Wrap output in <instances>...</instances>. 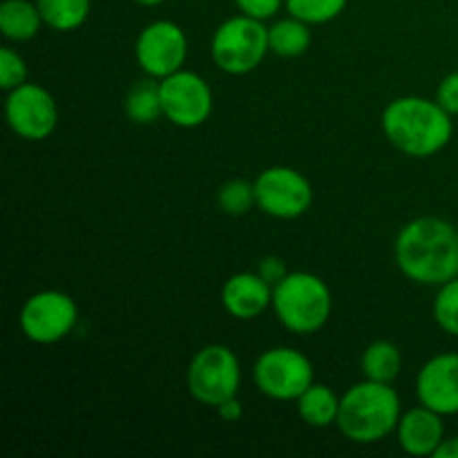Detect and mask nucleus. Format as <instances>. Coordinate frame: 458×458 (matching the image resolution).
Wrapping results in <instances>:
<instances>
[{
  "mask_svg": "<svg viewBox=\"0 0 458 458\" xmlns=\"http://www.w3.org/2000/svg\"><path fill=\"white\" fill-rule=\"evenodd\" d=\"M394 259L407 280L441 286L458 277V231L447 219L416 217L394 242Z\"/></svg>",
  "mask_w": 458,
  "mask_h": 458,
  "instance_id": "obj_1",
  "label": "nucleus"
},
{
  "mask_svg": "<svg viewBox=\"0 0 458 458\" xmlns=\"http://www.w3.org/2000/svg\"><path fill=\"white\" fill-rule=\"evenodd\" d=\"M383 132L398 152L414 159L438 155L454 134L452 114L425 97L394 98L383 112Z\"/></svg>",
  "mask_w": 458,
  "mask_h": 458,
  "instance_id": "obj_2",
  "label": "nucleus"
},
{
  "mask_svg": "<svg viewBox=\"0 0 458 458\" xmlns=\"http://www.w3.org/2000/svg\"><path fill=\"white\" fill-rule=\"evenodd\" d=\"M401 416L403 407L396 389L365 378L340 396L335 428L347 441L371 445L396 432Z\"/></svg>",
  "mask_w": 458,
  "mask_h": 458,
  "instance_id": "obj_3",
  "label": "nucleus"
},
{
  "mask_svg": "<svg viewBox=\"0 0 458 458\" xmlns=\"http://www.w3.org/2000/svg\"><path fill=\"white\" fill-rule=\"evenodd\" d=\"M273 311L284 329L298 335L318 334L329 322L334 298L320 276L309 271H289L273 286Z\"/></svg>",
  "mask_w": 458,
  "mask_h": 458,
  "instance_id": "obj_4",
  "label": "nucleus"
},
{
  "mask_svg": "<svg viewBox=\"0 0 458 458\" xmlns=\"http://www.w3.org/2000/svg\"><path fill=\"white\" fill-rule=\"evenodd\" d=\"M268 47V27L253 16H233L215 30L210 56L215 65L231 76L250 74L262 65Z\"/></svg>",
  "mask_w": 458,
  "mask_h": 458,
  "instance_id": "obj_5",
  "label": "nucleus"
},
{
  "mask_svg": "<svg viewBox=\"0 0 458 458\" xmlns=\"http://www.w3.org/2000/svg\"><path fill=\"white\" fill-rule=\"evenodd\" d=\"M186 385L191 396L206 407L222 405L237 396L242 385V365L226 344H206L188 365Z\"/></svg>",
  "mask_w": 458,
  "mask_h": 458,
  "instance_id": "obj_6",
  "label": "nucleus"
},
{
  "mask_svg": "<svg viewBox=\"0 0 458 458\" xmlns=\"http://www.w3.org/2000/svg\"><path fill=\"white\" fill-rule=\"evenodd\" d=\"M311 360L293 347H273L255 360V387L273 401H298L313 383Z\"/></svg>",
  "mask_w": 458,
  "mask_h": 458,
  "instance_id": "obj_7",
  "label": "nucleus"
},
{
  "mask_svg": "<svg viewBox=\"0 0 458 458\" xmlns=\"http://www.w3.org/2000/svg\"><path fill=\"white\" fill-rule=\"evenodd\" d=\"M255 204L276 219H298L311 208V182L289 165H271L255 177Z\"/></svg>",
  "mask_w": 458,
  "mask_h": 458,
  "instance_id": "obj_8",
  "label": "nucleus"
},
{
  "mask_svg": "<svg viewBox=\"0 0 458 458\" xmlns=\"http://www.w3.org/2000/svg\"><path fill=\"white\" fill-rule=\"evenodd\" d=\"M79 307L67 293L56 289L38 291L22 304L18 325L27 340L36 344H56L74 331Z\"/></svg>",
  "mask_w": 458,
  "mask_h": 458,
  "instance_id": "obj_9",
  "label": "nucleus"
},
{
  "mask_svg": "<svg viewBox=\"0 0 458 458\" xmlns=\"http://www.w3.org/2000/svg\"><path fill=\"white\" fill-rule=\"evenodd\" d=\"M164 116L179 128H199L213 114V89L197 72L179 70L159 81Z\"/></svg>",
  "mask_w": 458,
  "mask_h": 458,
  "instance_id": "obj_10",
  "label": "nucleus"
},
{
  "mask_svg": "<svg viewBox=\"0 0 458 458\" xmlns=\"http://www.w3.org/2000/svg\"><path fill=\"white\" fill-rule=\"evenodd\" d=\"M4 119L16 137L45 141L58 125V106L43 85L22 83L7 92Z\"/></svg>",
  "mask_w": 458,
  "mask_h": 458,
  "instance_id": "obj_11",
  "label": "nucleus"
},
{
  "mask_svg": "<svg viewBox=\"0 0 458 458\" xmlns=\"http://www.w3.org/2000/svg\"><path fill=\"white\" fill-rule=\"evenodd\" d=\"M188 56L186 31L173 21H155L143 27L134 43L137 65L152 79L161 81L183 70Z\"/></svg>",
  "mask_w": 458,
  "mask_h": 458,
  "instance_id": "obj_12",
  "label": "nucleus"
},
{
  "mask_svg": "<svg viewBox=\"0 0 458 458\" xmlns=\"http://www.w3.org/2000/svg\"><path fill=\"white\" fill-rule=\"evenodd\" d=\"M420 405L441 416L458 414V353H438L420 367L416 376Z\"/></svg>",
  "mask_w": 458,
  "mask_h": 458,
  "instance_id": "obj_13",
  "label": "nucleus"
},
{
  "mask_svg": "<svg viewBox=\"0 0 458 458\" xmlns=\"http://www.w3.org/2000/svg\"><path fill=\"white\" fill-rule=\"evenodd\" d=\"M222 304L235 320H255L273 304V286L259 273H235L224 282Z\"/></svg>",
  "mask_w": 458,
  "mask_h": 458,
  "instance_id": "obj_14",
  "label": "nucleus"
},
{
  "mask_svg": "<svg viewBox=\"0 0 458 458\" xmlns=\"http://www.w3.org/2000/svg\"><path fill=\"white\" fill-rule=\"evenodd\" d=\"M398 445L410 456H434L443 441H445V425L443 416L429 407L419 405L405 411L396 428Z\"/></svg>",
  "mask_w": 458,
  "mask_h": 458,
  "instance_id": "obj_15",
  "label": "nucleus"
},
{
  "mask_svg": "<svg viewBox=\"0 0 458 458\" xmlns=\"http://www.w3.org/2000/svg\"><path fill=\"white\" fill-rule=\"evenodd\" d=\"M38 4L31 0H3L0 3V31L12 43H27L43 27Z\"/></svg>",
  "mask_w": 458,
  "mask_h": 458,
  "instance_id": "obj_16",
  "label": "nucleus"
},
{
  "mask_svg": "<svg viewBox=\"0 0 458 458\" xmlns=\"http://www.w3.org/2000/svg\"><path fill=\"white\" fill-rule=\"evenodd\" d=\"M295 410L302 423L309 428L325 429L335 425L340 411V396L329 387V385L313 383L302 396L295 401Z\"/></svg>",
  "mask_w": 458,
  "mask_h": 458,
  "instance_id": "obj_17",
  "label": "nucleus"
},
{
  "mask_svg": "<svg viewBox=\"0 0 458 458\" xmlns=\"http://www.w3.org/2000/svg\"><path fill=\"white\" fill-rule=\"evenodd\" d=\"M311 25H307L300 18L291 16L280 18L273 25H268V47L280 58H298L311 45Z\"/></svg>",
  "mask_w": 458,
  "mask_h": 458,
  "instance_id": "obj_18",
  "label": "nucleus"
},
{
  "mask_svg": "<svg viewBox=\"0 0 458 458\" xmlns=\"http://www.w3.org/2000/svg\"><path fill=\"white\" fill-rule=\"evenodd\" d=\"M360 367L362 376H365L367 380L392 385L394 380L401 376L403 356L394 343H389V340H376V343H371L369 347L362 352Z\"/></svg>",
  "mask_w": 458,
  "mask_h": 458,
  "instance_id": "obj_19",
  "label": "nucleus"
},
{
  "mask_svg": "<svg viewBox=\"0 0 458 458\" xmlns=\"http://www.w3.org/2000/svg\"><path fill=\"white\" fill-rule=\"evenodd\" d=\"M125 114L132 123L150 125L155 123L159 116H164V107H161V89L159 81L148 76V79L137 81L132 88L125 94Z\"/></svg>",
  "mask_w": 458,
  "mask_h": 458,
  "instance_id": "obj_20",
  "label": "nucleus"
},
{
  "mask_svg": "<svg viewBox=\"0 0 458 458\" xmlns=\"http://www.w3.org/2000/svg\"><path fill=\"white\" fill-rule=\"evenodd\" d=\"M40 16L56 31H74L88 21L92 0H36Z\"/></svg>",
  "mask_w": 458,
  "mask_h": 458,
  "instance_id": "obj_21",
  "label": "nucleus"
},
{
  "mask_svg": "<svg viewBox=\"0 0 458 458\" xmlns=\"http://www.w3.org/2000/svg\"><path fill=\"white\" fill-rule=\"evenodd\" d=\"M284 7L307 25H325L344 12L347 0H284Z\"/></svg>",
  "mask_w": 458,
  "mask_h": 458,
  "instance_id": "obj_22",
  "label": "nucleus"
},
{
  "mask_svg": "<svg viewBox=\"0 0 458 458\" xmlns=\"http://www.w3.org/2000/svg\"><path fill=\"white\" fill-rule=\"evenodd\" d=\"M432 313L438 329L458 338V277L438 286V293L432 304Z\"/></svg>",
  "mask_w": 458,
  "mask_h": 458,
  "instance_id": "obj_23",
  "label": "nucleus"
},
{
  "mask_svg": "<svg viewBox=\"0 0 458 458\" xmlns=\"http://www.w3.org/2000/svg\"><path fill=\"white\" fill-rule=\"evenodd\" d=\"M217 204L224 213L233 215V217L249 213L253 206H258L255 204V186L246 179H231L219 188Z\"/></svg>",
  "mask_w": 458,
  "mask_h": 458,
  "instance_id": "obj_24",
  "label": "nucleus"
},
{
  "mask_svg": "<svg viewBox=\"0 0 458 458\" xmlns=\"http://www.w3.org/2000/svg\"><path fill=\"white\" fill-rule=\"evenodd\" d=\"M27 83V63L25 58L12 47L0 49V88L4 92Z\"/></svg>",
  "mask_w": 458,
  "mask_h": 458,
  "instance_id": "obj_25",
  "label": "nucleus"
},
{
  "mask_svg": "<svg viewBox=\"0 0 458 458\" xmlns=\"http://www.w3.org/2000/svg\"><path fill=\"white\" fill-rule=\"evenodd\" d=\"M235 4L246 16L268 21V18H276L277 12L284 7V0H235Z\"/></svg>",
  "mask_w": 458,
  "mask_h": 458,
  "instance_id": "obj_26",
  "label": "nucleus"
},
{
  "mask_svg": "<svg viewBox=\"0 0 458 458\" xmlns=\"http://www.w3.org/2000/svg\"><path fill=\"white\" fill-rule=\"evenodd\" d=\"M437 101L441 103L443 110L450 112L452 116H458V72H452L438 83Z\"/></svg>",
  "mask_w": 458,
  "mask_h": 458,
  "instance_id": "obj_27",
  "label": "nucleus"
},
{
  "mask_svg": "<svg viewBox=\"0 0 458 458\" xmlns=\"http://www.w3.org/2000/svg\"><path fill=\"white\" fill-rule=\"evenodd\" d=\"M259 276L264 277V280L268 282L271 286H276L277 282L284 280L286 277V264L284 259L277 258V255H268V258H264L262 262H259V268H258Z\"/></svg>",
  "mask_w": 458,
  "mask_h": 458,
  "instance_id": "obj_28",
  "label": "nucleus"
},
{
  "mask_svg": "<svg viewBox=\"0 0 458 458\" xmlns=\"http://www.w3.org/2000/svg\"><path fill=\"white\" fill-rule=\"evenodd\" d=\"M219 414V419L226 420V423H237V420H242V416H244V405H242V401L237 396L228 398V401H224L222 405L215 407Z\"/></svg>",
  "mask_w": 458,
  "mask_h": 458,
  "instance_id": "obj_29",
  "label": "nucleus"
},
{
  "mask_svg": "<svg viewBox=\"0 0 458 458\" xmlns=\"http://www.w3.org/2000/svg\"><path fill=\"white\" fill-rule=\"evenodd\" d=\"M434 458H458V437L445 438L438 445V450L434 452Z\"/></svg>",
  "mask_w": 458,
  "mask_h": 458,
  "instance_id": "obj_30",
  "label": "nucleus"
},
{
  "mask_svg": "<svg viewBox=\"0 0 458 458\" xmlns=\"http://www.w3.org/2000/svg\"><path fill=\"white\" fill-rule=\"evenodd\" d=\"M134 3L143 4V7H157V4H161L164 0H134Z\"/></svg>",
  "mask_w": 458,
  "mask_h": 458,
  "instance_id": "obj_31",
  "label": "nucleus"
}]
</instances>
